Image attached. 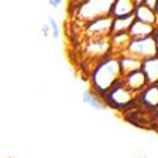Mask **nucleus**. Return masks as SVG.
Returning <instances> with one entry per match:
<instances>
[{"instance_id": "1", "label": "nucleus", "mask_w": 158, "mask_h": 158, "mask_svg": "<svg viewBox=\"0 0 158 158\" xmlns=\"http://www.w3.org/2000/svg\"><path fill=\"white\" fill-rule=\"evenodd\" d=\"M123 78L119 56L110 53L101 58L91 71L90 81L93 89L101 96Z\"/></svg>"}, {"instance_id": "2", "label": "nucleus", "mask_w": 158, "mask_h": 158, "mask_svg": "<svg viewBox=\"0 0 158 158\" xmlns=\"http://www.w3.org/2000/svg\"><path fill=\"white\" fill-rule=\"evenodd\" d=\"M102 99H104L106 106L115 109V110L129 109L131 105L138 102L137 94L133 93L131 90H129L124 85L123 78L119 82H116L109 91H106V93L102 95Z\"/></svg>"}, {"instance_id": "3", "label": "nucleus", "mask_w": 158, "mask_h": 158, "mask_svg": "<svg viewBox=\"0 0 158 158\" xmlns=\"http://www.w3.org/2000/svg\"><path fill=\"white\" fill-rule=\"evenodd\" d=\"M113 3L114 0H86L78 8V17L90 22L99 17L110 15Z\"/></svg>"}, {"instance_id": "4", "label": "nucleus", "mask_w": 158, "mask_h": 158, "mask_svg": "<svg viewBox=\"0 0 158 158\" xmlns=\"http://www.w3.org/2000/svg\"><path fill=\"white\" fill-rule=\"evenodd\" d=\"M125 52L140 60H147V58L158 56V51H157V46H156V41L153 35L140 38V39H131V42L129 43Z\"/></svg>"}, {"instance_id": "5", "label": "nucleus", "mask_w": 158, "mask_h": 158, "mask_svg": "<svg viewBox=\"0 0 158 158\" xmlns=\"http://www.w3.org/2000/svg\"><path fill=\"white\" fill-rule=\"evenodd\" d=\"M113 17L104 15L87 22L86 34L90 39L94 38H106L113 34Z\"/></svg>"}, {"instance_id": "6", "label": "nucleus", "mask_w": 158, "mask_h": 158, "mask_svg": "<svg viewBox=\"0 0 158 158\" xmlns=\"http://www.w3.org/2000/svg\"><path fill=\"white\" fill-rule=\"evenodd\" d=\"M138 104L148 111H156L158 108V84H149L137 94Z\"/></svg>"}, {"instance_id": "7", "label": "nucleus", "mask_w": 158, "mask_h": 158, "mask_svg": "<svg viewBox=\"0 0 158 158\" xmlns=\"http://www.w3.org/2000/svg\"><path fill=\"white\" fill-rule=\"evenodd\" d=\"M86 53L91 58L94 57V58H99V60H101L105 56L113 53L110 37L90 39V42L86 46Z\"/></svg>"}, {"instance_id": "8", "label": "nucleus", "mask_w": 158, "mask_h": 158, "mask_svg": "<svg viewBox=\"0 0 158 158\" xmlns=\"http://www.w3.org/2000/svg\"><path fill=\"white\" fill-rule=\"evenodd\" d=\"M123 82L129 90H131L135 94L140 93V91L148 85L146 75L142 71V69L123 76Z\"/></svg>"}, {"instance_id": "9", "label": "nucleus", "mask_w": 158, "mask_h": 158, "mask_svg": "<svg viewBox=\"0 0 158 158\" xmlns=\"http://www.w3.org/2000/svg\"><path fill=\"white\" fill-rule=\"evenodd\" d=\"M137 5L134 0H114L111 5L110 15L113 18H120V17H128L133 15Z\"/></svg>"}, {"instance_id": "10", "label": "nucleus", "mask_w": 158, "mask_h": 158, "mask_svg": "<svg viewBox=\"0 0 158 158\" xmlns=\"http://www.w3.org/2000/svg\"><path fill=\"white\" fill-rule=\"evenodd\" d=\"M119 63H120V69H122V73L123 76L130 73V72H134L137 70L142 69V63L143 60L133 56V55H129L127 52L119 55Z\"/></svg>"}, {"instance_id": "11", "label": "nucleus", "mask_w": 158, "mask_h": 158, "mask_svg": "<svg viewBox=\"0 0 158 158\" xmlns=\"http://www.w3.org/2000/svg\"><path fill=\"white\" fill-rule=\"evenodd\" d=\"M110 42H111V49L114 55H122L127 51L129 43L131 42V37L129 32L124 33H113L110 35Z\"/></svg>"}, {"instance_id": "12", "label": "nucleus", "mask_w": 158, "mask_h": 158, "mask_svg": "<svg viewBox=\"0 0 158 158\" xmlns=\"http://www.w3.org/2000/svg\"><path fill=\"white\" fill-rule=\"evenodd\" d=\"M156 29H157V27H154V25L143 23V22L135 19L129 29V34H130L131 39H140V38L153 35Z\"/></svg>"}, {"instance_id": "13", "label": "nucleus", "mask_w": 158, "mask_h": 158, "mask_svg": "<svg viewBox=\"0 0 158 158\" xmlns=\"http://www.w3.org/2000/svg\"><path fill=\"white\" fill-rule=\"evenodd\" d=\"M134 18L137 20H140L143 23H147L151 25H154V27H158V15L156 10L146 6L144 4L137 5L135 10H134Z\"/></svg>"}, {"instance_id": "14", "label": "nucleus", "mask_w": 158, "mask_h": 158, "mask_svg": "<svg viewBox=\"0 0 158 158\" xmlns=\"http://www.w3.org/2000/svg\"><path fill=\"white\" fill-rule=\"evenodd\" d=\"M142 71L146 75L147 82L149 84H158V56L143 60Z\"/></svg>"}, {"instance_id": "15", "label": "nucleus", "mask_w": 158, "mask_h": 158, "mask_svg": "<svg viewBox=\"0 0 158 158\" xmlns=\"http://www.w3.org/2000/svg\"><path fill=\"white\" fill-rule=\"evenodd\" d=\"M82 102H85L86 105H89L90 108H93L95 110H102L106 105H105V101L102 99V96L96 93L94 89H87L84 91L82 94Z\"/></svg>"}, {"instance_id": "16", "label": "nucleus", "mask_w": 158, "mask_h": 158, "mask_svg": "<svg viewBox=\"0 0 158 158\" xmlns=\"http://www.w3.org/2000/svg\"><path fill=\"white\" fill-rule=\"evenodd\" d=\"M135 20L134 14L128 15V17H120V18H114L113 19V33H124L129 32L131 24Z\"/></svg>"}, {"instance_id": "17", "label": "nucleus", "mask_w": 158, "mask_h": 158, "mask_svg": "<svg viewBox=\"0 0 158 158\" xmlns=\"http://www.w3.org/2000/svg\"><path fill=\"white\" fill-rule=\"evenodd\" d=\"M49 25H51V32H52V35H53V38L58 39L61 37V29H60L58 24H57L56 19L53 17L49 18Z\"/></svg>"}, {"instance_id": "18", "label": "nucleus", "mask_w": 158, "mask_h": 158, "mask_svg": "<svg viewBox=\"0 0 158 158\" xmlns=\"http://www.w3.org/2000/svg\"><path fill=\"white\" fill-rule=\"evenodd\" d=\"M157 2H158V0H143V4L146 6H148V8H151V9H153V10H156Z\"/></svg>"}, {"instance_id": "19", "label": "nucleus", "mask_w": 158, "mask_h": 158, "mask_svg": "<svg viewBox=\"0 0 158 158\" xmlns=\"http://www.w3.org/2000/svg\"><path fill=\"white\" fill-rule=\"evenodd\" d=\"M49 32H51V25H49V23H48V24H44L43 27H42V33H43V35H44V37H48Z\"/></svg>"}, {"instance_id": "20", "label": "nucleus", "mask_w": 158, "mask_h": 158, "mask_svg": "<svg viewBox=\"0 0 158 158\" xmlns=\"http://www.w3.org/2000/svg\"><path fill=\"white\" fill-rule=\"evenodd\" d=\"M62 2H63V0H48V3L53 8H58L62 4Z\"/></svg>"}, {"instance_id": "21", "label": "nucleus", "mask_w": 158, "mask_h": 158, "mask_svg": "<svg viewBox=\"0 0 158 158\" xmlns=\"http://www.w3.org/2000/svg\"><path fill=\"white\" fill-rule=\"evenodd\" d=\"M153 37H154V41H156V46H157V51H158V29H156V32H154Z\"/></svg>"}, {"instance_id": "22", "label": "nucleus", "mask_w": 158, "mask_h": 158, "mask_svg": "<svg viewBox=\"0 0 158 158\" xmlns=\"http://www.w3.org/2000/svg\"><path fill=\"white\" fill-rule=\"evenodd\" d=\"M154 116H156V119L158 120V108H157V110L154 111Z\"/></svg>"}, {"instance_id": "23", "label": "nucleus", "mask_w": 158, "mask_h": 158, "mask_svg": "<svg viewBox=\"0 0 158 158\" xmlns=\"http://www.w3.org/2000/svg\"><path fill=\"white\" fill-rule=\"evenodd\" d=\"M156 13H157V15H158V2H157V8H156Z\"/></svg>"}, {"instance_id": "24", "label": "nucleus", "mask_w": 158, "mask_h": 158, "mask_svg": "<svg viewBox=\"0 0 158 158\" xmlns=\"http://www.w3.org/2000/svg\"><path fill=\"white\" fill-rule=\"evenodd\" d=\"M157 29H158V27H157Z\"/></svg>"}]
</instances>
